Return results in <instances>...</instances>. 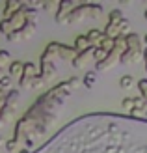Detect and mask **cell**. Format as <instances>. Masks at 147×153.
Instances as JSON below:
<instances>
[{"instance_id": "6da1fadb", "label": "cell", "mask_w": 147, "mask_h": 153, "mask_svg": "<svg viewBox=\"0 0 147 153\" xmlns=\"http://www.w3.org/2000/svg\"><path fill=\"white\" fill-rule=\"evenodd\" d=\"M73 11V2H69V0H64V2L58 4V11H56V22L60 25H67V19H69V13Z\"/></svg>"}, {"instance_id": "7a4b0ae2", "label": "cell", "mask_w": 147, "mask_h": 153, "mask_svg": "<svg viewBox=\"0 0 147 153\" xmlns=\"http://www.w3.org/2000/svg\"><path fill=\"white\" fill-rule=\"evenodd\" d=\"M140 58H143V49H127L121 54V64H136L140 62Z\"/></svg>"}, {"instance_id": "3957f363", "label": "cell", "mask_w": 147, "mask_h": 153, "mask_svg": "<svg viewBox=\"0 0 147 153\" xmlns=\"http://www.w3.org/2000/svg\"><path fill=\"white\" fill-rule=\"evenodd\" d=\"M24 6V4H22ZM10 22H11V28H13V32H17V30H21L22 26L26 25V15H24V11H17V13H13L11 17H10Z\"/></svg>"}, {"instance_id": "277c9868", "label": "cell", "mask_w": 147, "mask_h": 153, "mask_svg": "<svg viewBox=\"0 0 147 153\" xmlns=\"http://www.w3.org/2000/svg\"><path fill=\"white\" fill-rule=\"evenodd\" d=\"M21 10H22V4L21 2H17V0H7V2L4 4V10H2L4 19H10L13 13H17Z\"/></svg>"}, {"instance_id": "5b68a950", "label": "cell", "mask_w": 147, "mask_h": 153, "mask_svg": "<svg viewBox=\"0 0 147 153\" xmlns=\"http://www.w3.org/2000/svg\"><path fill=\"white\" fill-rule=\"evenodd\" d=\"M76 54L78 52L75 51V47H67V45H61V43H58V56L60 58H64V60H73L76 58Z\"/></svg>"}, {"instance_id": "8992f818", "label": "cell", "mask_w": 147, "mask_h": 153, "mask_svg": "<svg viewBox=\"0 0 147 153\" xmlns=\"http://www.w3.org/2000/svg\"><path fill=\"white\" fill-rule=\"evenodd\" d=\"M93 49H95V47H93V45H91V47H89V49H86L84 52H78V54H76V58L73 60L71 64H73V65L76 67V69H80V67H82L84 64L88 62V56H89V54L93 56Z\"/></svg>"}, {"instance_id": "52a82bcc", "label": "cell", "mask_w": 147, "mask_h": 153, "mask_svg": "<svg viewBox=\"0 0 147 153\" xmlns=\"http://www.w3.org/2000/svg\"><path fill=\"white\" fill-rule=\"evenodd\" d=\"M86 37H88L89 45H93V47H97V45L100 43V39L104 37V32H103V30H99V28H91L89 32L86 34Z\"/></svg>"}, {"instance_id": "ba28073f", "label": "cell", "mask_w": 147, "mask_h": 153, "mask_svg": "<svg viewBox=\"0 0 147 153\" xmlns=\"http://www.w3.org/2000/svg\"><path fill=\"white\" fill-rule=\"evenodd\" d=\"M125 45H127V49H142V37L138 34H127Z\"/></svg>"}, {"instance_id": "9c48e42d", "label": "cell", "mask_w": 147, "mask_h": 153, "mask_svg": "<svg viewBox=\"0 0 147 153\" xmlns=\"http://www.w3.org/2000/svg\"><path fill=\"white\" fill-rule=\"evenodd\" d=\"M54 73H56V67H54L52 62H41V79L43 80L52 79Z\"/></svg>"}, {"instance_id": "30bf717a", "label": "cell", "mask_w": 147, "mask_h": 153, "mask_svg": "<svg viewBox=\"0 0 147 153\" xmlns=\"http://www.w3.org/2000/svg\"><path fill=\"white\" fill-rule=\"evenodd\" d=\"M145 108H147L145 99L143 97H134V106H132V110H130V114H132V116H138V114L145 112Z\"/></svg>"}, {"instance_id": "8fae6325", "label": "cell", "mask_w": 147, "mask_h": 153, "mask_svg": "<svg viewBox=\"0 0 147 153\" xmlns=\"http://www.w3.org/2000/svg\"><path fill=\"white\" fill-rule=\"evenodd\" d=\"M73 47H75L76 52H84L86 49H89L91 45H89V41H88V37H86V36H78V37L75 39V45H73Z\"/></svg>"}, {"instance_id": "7c38bea8", "label": "cell", "mask_w": 147, "mask_h": 153, "mask_svg": "<svg viewBox=\"0 0 147 153\" xmlns=\"http://www.w3.org/2000/svg\"><path fill=\"white\" fill-rule=\"evenodd\" d=\"M22 69H24V64L19 62V60H15V62L10 64V76H22Z\"/></svg>"}, {"instance_id": "4fadbf2b", "label": "cell", "mask_w": 147, "mask_h": 153, "mask_svg": "<svg viewBox=\"0 0 147 153\" xmlns=\"http://www.w3.org/2000/svg\"><path fill=\"white\" fill-rule=\"evenodd\" d=\"M34 76H37V69H35V65H34L32 62H26V64H24V69H22V79L32 80Z\"/></svg>"}, {"instance_id": "5bb4252c", "label": "cell", "mask_w": 147, "mask_h": 153, "mask_svg": "<svg viewBox=\"0 0 147 153\" xmlns=\"http://www.w3.org/2000/svg\"><path fill=\"white\" fill-rule=\"evenodd\" d=\"M17 99H19V90H10L6 94V105L15 108V101H17Z\"/></svg>"}, {"instance_id": "9a60e30c", "label": "cell", "mask_w": 147, "mask_h": 153, "mask_svg": "<svg viewBox=\"0 0 147 153\" xmlns=\"http://www.w3.org/2000/svg\"><path fill=\"white\" fill-rule=\"evenodd\" d=\"M123 19H125V17H123L121 10H112L110 11V17H108V22H112V25H119Z\"/></svg>"}, {"instance_id": "2e32d148", "label": "cell", "mask_w": 147, "mask_h": 153, "mask_svg": "<svg viewBox=\"0 0 147 153\" xmlns=\"http://www.w3.org/2000/svg\"><path fill=\"white\" fill-rule=\"evenodd\" d=\"M97 47H100V49L106 51V52H112V51H114V39H110V37H106V36H104Z\"/></svg>"}, {"instance_id": "e0dca14e", "label": "cell", "mask_w": 147, "mask_h": 153, "mask_svg": "<svg viewBox=\"0 0 147 153\" xmlns=\"http://www.w3.org/2000/svg\"><path fill=\"white\" fill-rule=\"evenodd\" d=\"M0 32H2L6 37L10 36L11 32H13V28H11V22H10V19H2V21H0Z\"/></svg>"}, {"instance_id": "ac0fdd59", "label": "cell", "mask_w": 147, "mask_h": 153, "mask_svg": "<svg viewBox=\"0 0 147 153\" xmlns=\"http://www.w3.org/2000/svg\"><path fill=\"white\" fill-rule=\"evenodd\" d=\"M106 56H108V52H106V51H103L100 47H95V49H93V60H95L97 64H99V62H103Z\"/></svg>"}, {"instance_id": "d6986e66", "label": "cell", "mask_w": 147, "mask_h": 153, "mask_svg": "<svg viewBox=\"0 0 147 153\" xmlns=\"http://www.w3.org/2000/svg\"><path fill=\"white\" fill-rule=\"evenodd\" d=\"M132 84H134L132 75H123V76H121V80H119V86H121V88H130Z\"/></svg>"}, {"instance_id": "ffe728a7", "label": "cell", "mask_w": 147, "mask_h": 153, "mask_svg": "<svg viewBox=\"0 0 147 153\" xmlns=\"http://www.w3.org/2000/svg\"><path fill=\"white\" fill-rule=\"evenodd\" d=\"M10 52L7 51H0V69H4L6 65H10Z\"/></svg>"}, {"instance_id": "44dd1931", "label": "cell", "mask_w": 147, "mask_h": 153, "mask_svg": "<svg viewBox=\"0 0 147 153\" xmlns=\"http://www.w3.org/2000/svg\"><path fill=\"white\" fill-rule=\"evenodd\" d=\"M138 90H140V97H143L145 103H147V80L145 79L138 80Z\"/></svg>"}, {"instance_id": "7402d4cb", "label": "cell", "mask_w": 147, "mask_h": 153, "mask_svg": "<svg viewBox=\"0 0 147 153\" xmlns=\"http://www.w3.org/2000/svg\"><path fill=\"white\" fill-rule=\"evenodd\" d=\"M43 84H45V80L41 79V75H37V76H34V79H32V82H30V88L37 90V88H41Z\"/></svg>"}, {"instance_id": "603a6c76", "label": "cell", "mask_w": 147, "mask_h": 153, "mask_svg": "<svg viewBox=\"0 0 147 153\" xmlns=\"http://www.w3.org/2000/svg\"><path fill=\"white\" fill-rule=\"evenodd\" d=\"M6 149L10 151V153H11V151H17V149H19V142L15 140V138L7 140V142H6Z\"/></svg>"}, {"instance_id": "cb8c5ba5", "label": "cell", "mask_w": 147, "mask_h": 153, "mask_svg": "<svg viewBox=\"0 0 147 153\" xmlns=\"http://www.w3.org/2000/svg\"><path fill=\"white\" fill-rule=\"evenodd\" d=\"M93 82H95V71H89L86 75V79H84V84H86L88 88H91V86H93Z\"/></svg>"}, {"instance_id": "d4e9b609", "label": "cell", "mask_w": 147, "mask_h": 153, "mask_svg": "<svg viewBox=\"0 0 147 153\" xmlns=\"http://www.w3.org/2000/svg\"><path fill=\"white\" fill-rule=\"evenodd\" d=\"M121 106H123L125 110H132V106H134V97H127V99H123Z\"/></svg>"}, {"instance_id": "484cf974", "label": "cell", "mask_w": 147, "mask_h": 153, "mask_svg": "<svg viewBox=\"0 0 147 153\" xmlns=\"http://www.w3.org/2000/svg\"><path fill=\"white\" fill-rule=\"evenodd\" d=\"M0 86H2V90H7V88L11 86V76L10 75H4L2 80H0Z\"/></svg>"}, {"instance_id": "4316f807", "label": "cell", "mask_w": 147, "mask_h": 153, "mask_svg": "<svg viewBox=\"0 0 147 153\" xmlns=\"http://www.w3.org/2000/svg\"><path fill=\"white\" fill-rule=\"evenodd\" d=\"M117 26H119V32H121V34H125V32H127V28H129V21H127V19H123Z\"/></svg>"}, {"instance_id": "83f0119b", "label": "cell", "mask_w": 147, "mask_h": 153, "mask_svg": "<svg viewBox=\"0 0 147 153\" xmlns=\"http://www.w3.org/2000/svg\"><path fill=\"white\" fill-rule=\"evenodd\" d=\"M78 82H80V80H78V79H75V76H73V79L69 80L67 84H69V86H71V88H75V86H78Z\"/></svg>"}, {"instance_id": "f1b7e54d", "label": "cell", "mask_w": 147, "mask_h": 153, "mask_svg": "<svg viewBox=\"0 0 147 153\" xmlns=\"http://www.w3.org/2000/svg\"><path fill=\"white\" fill-rule=\"evenodd\" d=\"M143 58H145V60H147V47H145V49H143Z\"/></svg>"}, {"instance_id": "f546056e", "label": "cell", "mask_w": 147, "mask_h": 153, "mask_svg": "<svg viewBox=\"0 0 147 153\" xmlns=\"http://www.w3.org/2000/svg\"><path fill=\"white\" fill-rule=\"evenodd\" d=\"M2 144H6V142H4V138H2V134H0V146H2Z\"/></svg>"}, {"instance_id": "4dcf8cb0", "label": "cell", "mask_w": 147, "mask_h": 153, "mask_svg": "<svg viewBox=\"0 0 147 153\" xmlns=\"http://www.w3.org/2000/svg\"><path fill=\"white\" fill-rule=\"evenodd\" d=\"M143 43H145V47H147V34H145V37H143Z\"/></svg>"}, {"instance_id": "1f68e13d", "label": "cell", "mask_w": 147, "mask_h": 153, "mask_svg": "<svg viewBox=\"0 0 147 153\" xmlns=\"http://www.w3.org/2000/svg\"><path fill=\"white\" fill-rule=\"evenodd\" d=\"M143 19H145V21H147V10H145V11H143Z\"/></svg>"}, {"instance_id": "d6a6232c", "label": "cell", "mask_w": 147, "mask_h": 153, "mask_svg": "<svg viewBox=\"0 0 147 153\" xmlns=\"http://www.w3.org/2000/svg\"><path fill=\"white\" fill-rule=\"evenodd\" d=\"M21 153H30V151L28 149H21Z\"/></svg>"}, {"instance_id": "836d02e7", "label": "cell", "mask_w": 147, "mask_h": 153, "mask_svg": "<svg viewBox=\"0 0 147 153\" xmlns=\"http://www.w3.org/2000/svg\"><path fill=\"white\" fill-rule=\"evenodd\" d=\"M2 125H6V123H4V121H2V118H0V127H2Z\"/></svg>"}, {"instance_id": "e575fe53", "label": "cell", "mask_w": 147, "mask_h": 153, "mask_svg": "<svg viewBox=\"0 0 147 153\" xmlns=\"http://www.w3.org/2000/svg\"><path fill=\"white\" fill-rule=\"evenodd\" d=\"M145 116H147V108H145Z\"/></svg>"}, {"instance_id": "d590c367", "label": "cell", "mask_w": 147, "mask_h": 153, "mask_svg": "<svg viewBox=\"0 0 147 153\" xmlns=\"http://www.w3.org/2000/svg\"><path fill=\"white\" fill-rule=\"evenodd\" d=\"M145 69H147V64H145Z\"/></svg>"}]
</instances>
